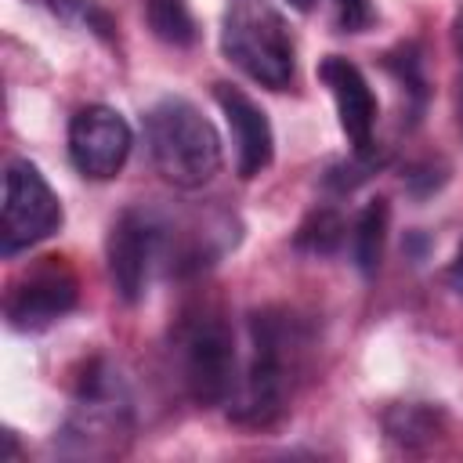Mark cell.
Returning <instances> with one entry per match:
<instances>
[{
    "mask_svg": "<svg viewBox=\"0 0 463 463\" xmlns=\"http://www.w3.org/2000/svg\"><path fill=\"white\" fill-rule=\"evenodd\" d=\"M152 166L174 188H203L221 170V134L184 98H163L145 116Z\"/></svg>",
    "mask_w": 463,
    "mask_h": 463,
    "instance_id": "3",
    "label": "cell"
},
{
    "mask_svg": "<svg viewBox=\"0 0 463 463\" xmlns=\"http://www.w3.org/2000/svg\"><path fill=\"white\" fill-rule=\"evenodd\" d=\"M145 18L152 36L170 47H188L199 36L188 0H145Z\"/></svg>",
    "mask_w": 463,
    "mask_h": 463,
    "instance_id": "13",
    "label": "cell"
},
{
    "mask_svg": "<svg viewBox=\"0 0 463 463\" xmlns=\"http://www.w3.org/2000/svg\"><path fill=\"white\" fill-rule=\"evenodd\" d=\"M318 80L329 87L336 116H340V130L347 134L354 156H373V130H376V112L380 101L365 80V72L347 61L344 54H326L318 61Z\"/></svg>",
    "mask_w": 463,
    "mask_h": 463,
    "instance_id": "10",
    "label": "cell"
},
{
    "mask_svg": "<svg viewBox=\"0 0 463 463\" xmlns=\"http://www.w3.org/2000/svg\"><path fill=\"white\" fill-rule=\"evenodd\" d=\"M76 300H80L76 271L65 264V257H43L11 286L4 315L11 329L40 333L58 318H65L76 307Z\"/></svg>",
    "mask_w": 463,
    "mask_h": 463,
    "instance_id": "6",
    "label": "cell"
},
{
    "mask_svg": "<svg viewBox=\"0 0 463 463\" xmlns=\"http://www.w3.org/2000/svg\"><path fill=\"white\" fill-rule=\"evenodd\" d=\"M221 51L268 90H286L297 80V43L271 0H228Z\"/></svg>",
    "mask_w": 463,
    "mask_h": 463,
    "instance_id": "4",
    "label": "cell"
},
{
    "mask_svg": "<svg viewBox=\"0 0 463 463\" xmlns=\"http://www.w3.org/2000/svg\"><path fill=\"white\" fill-rule=\"evenodd\" d=\"M130 145H134L130 123L109 105H83L69 119V159L76 174L90 181L116 177L130 156Z\"/></svg>",
    "mask_w": 463,
    "mask_h": 463,
    "instance_id": "9",
    "label": "cell"
},
{
    "mask_svg": "<svg viewBox=\"0 0 463 463\" xmlns=\"http://www.w3.org/2000/svg\"><path fill=\"white\" fill-rule=\"evenodd\" d=\"M383 423H387V434L394 441L416 445V441H427L438 434L441 416H438V409H427V405H394Z\"/></svg>",
    "mask_w": 463,
    "mask_h": 463,
    "instance_id": "14",
    "label": "cell"
},
{
    "mask_svg": "<svg viewBox=\"0 0 463 463\" xmlns=\"http://www.w3.org/2000/svg\"><path fill=\"white\" fill-rule=\"evenodd\" d=\"M163 250V221L152 213L130 206L123 210L105 239V260H109V282L123 304H137L148 286L152 260Z\"/></svg>",
    "mask_w": 463,
    "mask_h": 463,
    "instance_id": "8",
    "label": "cell"
},
{
    "mask_svg": "<svg viewBox=\"0 0 463 463\" xmlns=\"http://www.w3.org/2000/svg\"><path fill=\"white\" fill-rule=\"evenodd\" d=\"M33 4H40L43 11H51L54 18H76L83 11V0H33Z\"/></svg>",
    "mask_w": 463,
    "mask_h": 463,
    "instance_id": "17",
    "label": "cell"
},
{
    "mask_svg": "<svg viewBox=\"0 0 463 463\" xmlns=\"http://www.w3.org/2000/svg\"><path fill=\"white\" fill-rule=\"evenodd\" d=\"M250 358L232 394V416L250 427L275 423L307 373L315 333L289 307H264L250 315Z\"/></svg>",
    "mask_w": 463,
    "mask_h": 463,
    "instance_id": "1",
    "label": "cell"
},
{
    "mask_svg": "<svg viewBox=\"0 0 463 463\" xmlns=\"http://www.w3.org/2000/svg\"><path fill=\"white\" fill-rule=\"evenodd\" d=\"M449 282H452V289L463 297V242H459V250H456V260H452V268H449Z\"/></svg>",
    "mask_w": 463,
    "mask_h": 463,
    "instance_id": "18",
    "label": "cell"
},
{
    "mask_svg": "<svg viewBox=\"0 0 463 463\" xmlns=\"http://www.w3.org/2000/svg\"><path fill=\"white\" fill-rule=\"evenodd\" d=\"M297 250H307V253H333L340 242H344V221H340V213H333V210H315L304 224H300V232H297Z\"/></svg>",
    "mask_w": 463,
    "mask_h": 463,
    "instance_id": "15",
    "label": "cell"
},
{
    "mask_svg": "<svg viewBox=\"0 0 463 463\" xmlns=\"http://www.w3.org/2000/svg\"><path fill=\"white\" fill-rule=\"evenodd\" d=\"M387 224H391V206L387 199H369L362 206V213L354 217L351 228V253L362 275H373L380 268L383 257V242H387Z\"/></svg>",
    "mask_w": 463,
    "mask_h": 463,
    "instance_id": "12",
    "label": "cell"
},
{
    "mask_svg": "<svg viewBox=\"0 0 463 463\" xmlns=\"http://www.w3.org/2000/svg\"><path fill=\"white\" fill-rule=\"evenodd\" d=\"M61 203L43 174L29 159H11L4 170V206H0V253L14 257L54 235L61 228Z\"/></svg>",
    "mask_w": 463,
    "mask_h": 463,
    "instance_id": "5",
    "label": "cell"
},
{
    "mask_svg": "<svg viewBox=\"0 0 463 463\" xmlns=\"http://www.w3.org/2000/svg\"><path fill=\"white\" fill-rule=\"evenodd\" d=\"M286 4H289L293 11H304V14H307V11L315 7V0H286Z\"/></svg>",
    "mask_w": 463,
    "mask_h": 463,
    "instance_id": "20",
    "label": "cell"
},
{
    "mask_svg": "<svg viewBox=\"0 0 463 463\" xmlns=\"http://www.w3.org/2000/svg\"><path fill=\"white\" fill-rule=\"evenodd\" d=\"M336 7V25L344 33H365L373 25V4L369 0H333Z\"/></svg>",
    "mask_w": 463,
    "mask_h": 463,
    "instance_id": "16",
    "label": "cell"
},
{
    "mask_svg": "<svg viewBox=\"0 0 463 463\" xmlns=\"http://www.w3.org/2000/svg\"><path fill=\"white\" fill-rule=\"evenodd\" d=\"M174 358L184 394L210 409L232 402L239 387V351L232 322L221 307L199 304L188 307L174 329Z\"/></svg>",
    "mask_w": 463,
    "mask_h": 463,
    "instance_id": "2",
    "label": "cell"
},
{
    "mask_svg": "<svg viewBox=\"0 0 463 463\" xmlns=\"http://www.w3.org/2000/svg\"><path fill=\"white\" fill-rule=\"evenodd\" d=\"M127 430V394L112 365L90 362L87 373L80 376V394H76V412L65 427V438H76L83 456L112 452L116 434Z\"/></svg>",
    "mask_w": 463,
    "mask_h": 463,
    "instance_id": "7",
    "label": "cell"
},
{
    "mask_svg": "<svg viewBox=\"0 0 463 463\" xmlns=\"http://www.w3.org/2000/svg\"><path fill=\"white\" fill-rule=\"evenodd\" d=\"M213 98L224 112V123L232 130V145H235V174L242 181L257 177L260 170L271 166V156H275V134H271V123H268V112L250 98L242 94L239 87L232 83H217L213 87Z\"/></svg>",
    "mask_w": 463,
    "mask_h": 463,
    "instance_id": "11",
    "label": "cell"
},
{
    "mask_svg": "<svg viewBox=\"0 0 463 463\" xmlns=\"http://www.w3.org/2000/svg\"><path fill=\"white\" fill-rule=\"evenodd\" d=\"M456 51H459V69H463V11L456 18Z\"/></svg>",
    "mask_w": 463,
    "mask_h": 463,
    "instance_id": "19",
    "label": "cell"
}]
</instances>
